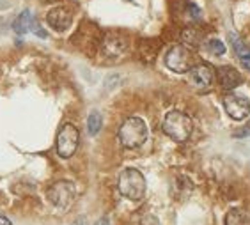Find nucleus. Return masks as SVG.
I'll list each match as a JSON object with an SVG mask.
<instances>
[{
	"instance_id": "1",
	"label": "nucleus",
	"mask_w": 250,
	"mask_h": 225,
	"mask_svg": "<svg viewBox=\"0 0 250 225\" xmlns=\"http://www.w3.org/2000/svg\"><path fill=\"white\" fill-rule=\"evenodd\" d=\"M117 188L123 197L130 199V201H142L146 195V177L144 174L137 170V168H125L119 174V181Z\"/></svg>"
},
{
	"instance_id": "2",
	"label": "nucleus",
	"mask_w": 250,
	"mask_h": 225,
	"mask_svg": "<svg viewBox=\"0 0 250 225\" xmlns=\"http://www.w3.org/2000/svg\"><path fill=\"white\" fill-rule=\"evenodd\" d=\"M164 133L167 135L168 139H172L174 142H187L192 135V119L187 114L179 110H172L165 115L164 124H162Z\"/></svg>"
},
{
	"instance_id": "3",
	"label": "nucleus",
	"mask_w": 250,
	"mask_h": 225,
	"mask_svg": "<svg viewBox=\"0 0 250 225\" xmlns=\"http://www.w3.org/2000/svg\"><path fill=\"white\" fill-rule=\"evenodd\" d=\"M119 142L123 147H140L147 140V124L140 117H128L119 128Z\"/></svg>"
},
{
	"instance_id": "4",
	"label": "nucleus",
	"mask_w": 250,
	"mask_h": 225,
	"mask_svg": "<svg viewBox=\"0 0 250 225\" xmlns=\"http://www.w3.org/2000/svg\"><path fill=\"white\" fill-rule=\"evenodd\" d=\"M165 66L174 73H188L195 66L193 52L183 44H176L165 55Z\"/></svg>"
},
{
	"instance_id": "5",
	"label": "nucleus",
	"mask_w": 250,
	"mask_h": 225,
	"mask_svg": "<svg viewBox=\"0 0 250 225\" xmlns=\"http://www.w3.org/2000/svg\"><path fill=\"white\" fill-rule=\"evenodd\" d=\"M78 140H80L78 129L69 123L64 124L57 135V154L61 158H71L78 147Z\"/></svg>"
},
{
	"instance_id": "6",
	"label": "nucleus",
	"mask_w": 250,
	"mask_h": 225,
	"mask_svg": "<svg viewBox=\"0 0 250 225\" xmlns=\"http://www.w3.org/2000/svg\"><path fill=\"white\" fill-rule=\"evenodd\" d=\"M48 199L53 206L59 209H66L75 201V186L69 181H57L53 183L48 190Z\"/></svg>"
},
{
	"instance_id": "7",
	"label": "nucleus",
	"mask_w": 250,
	"mask_h": 225,
	"mask_svg": "<svg viewBox=\"0 0 250 225\" xmlns=\"http://www.w3.org/2000/svg\"><path fill=\"white\" fill-rule=\"evenodd\" d=\"M188 80L195 91H208L215 80V69L206 62L195 64L188 71Z\"/></svg>"
},
{
	"instance_id": "8",
	"label": "nucleus",
	"mask_w": 250,
	"mask_h": 225,
	"mask_svg": "<svg viewBox=\"0 0 250 225\" xmlns=\"http://www.w3.org/2000/svg\"><path fill=\"white\" fill-rule=\"evenodd\" d=\"M224 108L227 115L234 121H243L250 115V100L238 94H226L224 96Z\"/></svg>"
},
{
	"instance_id": "9",
	"label": "nucleus",
	"mask_w": 250,
	"mask_h": 225,
	"mask_svg": "<svg viewBox=\"0 0 250 225\" xmlns=\"http://www.w3.org/2000/svg\"><path fill=\"white\" fill-rule=\"evenodd\" d=\"M71 20H73L71 11L67 9V7H62V5L61 7H53L48 15H46L48 25L53 30H57V32H64V30L69 29Z\"/></svg>"
},
{
	"instance_id": "10",
	"label": "nucleus",
	"mask_w": 250,
	"mask_h": 225,
	"mask_svg": "<svg viewBox=\"0 0 250 225\" xmlns=\"http://www.w3.org/2000/svg\"><path fill=\"white\" fill-rule=\"evenodd\" d=\"M217 75H218V82H220V85L224 87L226 91H232V89H236V87L243 82L240 71H238V69H234L232 66L218 67Z\"/></svg>"
},
{
	"instance_id": "11",
	"label": "nucleus",
	"mask_w": 250,
	"mask_h": 225,
	"mask_svg": "<svg viewBox=\"0 0 250 225\" xmlns=\"http://www.w3.org/2000/svg\"><path fill=\"white\" fill-rule=\"evenodd\" d=\"M126 50V41L121 36L117 34H108L103 41V53H105L106 57H121Z\"/></svg>"
},
{
	"instance_id": "12",
	"label": "nucleus",
	"mask_w": 250,
	"mask_h": 225,
	"mask_svg": "<svg viewBox=\"0 0 250 225\" xmlns=\"http://www.w3.org/2000/svg\"><path fill=\"white\" fill-rule=\"evenodd\" d=\"M32 25H34V16H32V11L30 9H25L21 11L18 15V18L15 20V23H13V29H15L16 34H25V32H29L30 29H32Z\"/></svg>"
},
{
	"instance_id": "13",
	"label": "nucleus",
	"mask_w": 250,
	"mask_h": 225,
	"mask_svg": "<svg viewBox=\"0 0 250 225\" xmlns=\"http://www.w3.org/2000/svg\"><path fill=\"white\" fill-rule=\"evenodd\" d=\"M226 225H250V216L241 209H231L226 216Z\"/></svg>"
},
{
	"instance_id": "14",
	"label": "nucleus",
	"mask_w": 250,
	"mask_h": 225,
	"mask_svg": "<svg viewBox=\"0 0 250 225\" xmlns=\"http://www.w3.org/2000/svg\"><path fill=\"white\" fill-rule=\"evenodd\" d=\"M229 39H231V43H232V48H234L236 55L240 57V61H243V59H249L250 57V48L247 46L243 41H241L236 34H229Z\"/></svg>"
},
{
	"instance_id": "15",
	"label": "nucleus",
	"mask_w": 250,
	"mask_h": 225,
	"mask_svg": "<svg viewBox=\"0 0 250 225\" xmlns=\"http://www.w3.org/2000/svg\"><path fill=\"white\" fill-rule=\"evenodd\" d=\"M101 124H103V119L98 112H92L89 117H87V131L89 135H98L101 129Z\"/></svg>"
},
{
	"instance_id": "16",
	"label": "nucleus",
	"mask_w": 250,
	"mask_h": 225,
	"mask_svg": "<svg viewBox=\"0 0 250 225\" xmlns=\"http://www.w3.org/2000/svg\"><path fill=\"white\" fill-rule=\"evenodd\" d=\"M208 50L213 55H224L226 53V44L222 43L220 39H209L208 41Z\"/></svg>"
},
{
	"instance_id": "17",
	"label": "nucleus",
	"mask_w": 250,
	"mask_h": 225,
	"mask_svg": "<svg viewBox=\"0 0 250 225\" xmlns=\"http://www.w3.org/2000/svg\"><path fill=\"white\" fill-rule=\"evenodd\" d=\"M183 41L188 46H195V44H199V41H201V36H199V32H195V30L187 29L183 32Z\"/></svg>"
},
{
	"instance_id": "18",
	"label": "nucleus",
	"mask_w": 250,
	"mask_h": 225,
	"mask_svg": "<svg viewBox=\"0 0 250 225\" xmlns=\"http://www.w3.org/2000/svg\"><path fill=\"white\" fill-rule=\"evenodd\" d=\"M188 11H190V15H192L193 18L199 20V16H201V9H199V7L193 4V2H190V4H188Z\"/></svg>"
},
{
	"instance_id": "19",
	"label": "nucleus",
	"mask_w": 250,
	"mask_h": 225,
	"mask_svg": "<svg viewBox=\"0 0 250 225\" xmlns=\"http://www.w3.org/2000/svg\"><path fill=\"white\" fill-rule=\"evenodd\" d=\"M234 137H238V139H240V137H250V124H247L245 128L240 129V131H236Z\"/></svg>"
},
{
	"instance_id": "20",
	"label": "nucleus",
	"mask_w": 250,
	"mask_h": 225,
	"mask_svg": "<svg viewBox=\"0 0 250 225\" xmlns=\"http://www.w3.org/2000/svg\"><path fill=\"white\" fill-rule=\"evenodd\" d=\"M94 225H110V222H108V218H105V216H103V218H100V220H98Z\"/></svg>"
},
{
	"instance_id": "21",
	"label": "nucleus",
	"mask_w": 250,
	"mask_h": 225,
	"mask_svg": "<svg viewBox=\"0 0 250 225\" xmlns=\"http://www.w3.org/2000/svg\"><path fill=\"white\" fill-rule=\"evenodd\" d=\"M0 225H13V224H11V220H7L5 216L0 215Z\"/></svg>"
},
{
	"instance_id": "22",
	"label": "nucleus",
	"mask_w": 250,
	"mask_h": 225,
	"mask_svg": "<svg viewBox=\"0 0 250 225\" xmlns=\"http://www.w3.org/2000/svg\"><path fill=\"white\" fill-rule=\"evenodd\" d=\"M241 64L245 66V69H249V71H250V57L249 59H243V61H241Z\"/></svg>"
},
{
	"instance_id": "23",
	"label": "nucleus",
	"mask_w": 250,
	"mask_h": 225,
	"mask_svg": "<svg viewBox=\"0 0 250 225\" xmlns=\"http://www.w3.org/2000/svg\"><path fill=\"white\" fill-rule=\"evenodd\" d=\"M73 225H80V220H77V222H75V224H73Z\"/></svg>"
}]
</instances>
